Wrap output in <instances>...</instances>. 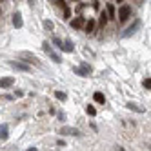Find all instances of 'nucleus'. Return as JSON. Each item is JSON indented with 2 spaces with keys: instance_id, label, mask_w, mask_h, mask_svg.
Segmentation results:
<instances>
[{
  "instance_id": "nucleus-1",
  "label": "nucleus",
  "mask_w": 151,
  "mask_h": 151,
  "mask_svg": "<svg viewBox=\"0 0 151 151\" xmlns=\"http://www.w3.org/2000/svg\"><path fill=\"white\" fill-rule=\"evenodd\" d=\"M140 26H142V24H140V20H135V22L131 24V26H129L126 31H124V33H122V38H127V37H131L133 33H137V31L140 29Z\"/></svg>"
},
{
  "instance_id": "nucleus-2",
  "label": "nucleus",
  "mask_w": 151,
  "mask_h": 151,
  "mask_svg": "<svg viewBox=\"0 0 151 151\" xmlns=\"http://www.w3.org/2000/svg\"><path fill=\"white\" fill-rule=\"evenodd\" d=\"M42 49L46 51V55H49V58H51L53 62H57V64H60V62H62V58H60V57L57 55V53L51 49V46H49V44H46V42H44V46H42Z\"/></svg>"
},
{
  "instance_id": "nucleus-3",
  "label": "nucleus",
  "mask_w": 151,
  "mask_h": 151,
  "mask_svg": "<svg viewBox=\"0 0 151 151\" xmlns=\"http://www.w3.org/2000/svg\"><path fill=\"white\" fill-rule=\"evenodd\" d=\"M129 15H131V7H129V6H122L120 11H118V20H120V22H126V20L129 18Z\"/></svg>"
},
{
  "instance_id": "nucleus-4",
  "label": "nucleus",
  "mask_w": 151,
  "mask_h": 151,
  "mask_svg": "<svg viewBox=\"0 0 151 151\" xmlns=\"http://www.w3.org/2000/svg\"><path fill=\"white\" fill-rule=\"evenodd\" d=\"M75 73L80 75V77H88V75L91 73V68L88 66V64H82V68H75Z\"/></svg>"
},
{
  "instance_id": "nucleus-5",
  "label": "nucleus",
  "mask_w": 151,
  "mask_h": 151,
  "mask_svg": "<svg viewBox=\"0 0 151 151\" xmlns=\"http://www.w3.org/2000/svg\"><path fill=\"white\" fill-rule=\"evenodd\" d=\"M13 82H15V78L13 77H4V78H0V88H11L13 86Z\"/></svg>"
},
{
  "instance_id": "nucleus-6",
  "label": "nucleus",
  "mask_w": 151,
  "mask_h": 151,
  "mask_svg": "<svg viewBox=\"0 0 151 151\" xmlns=\"http://www.w3.org/2000/svg\"><path fill=\"white\" fill-rule=\"evenodd\" d=\"M60 133H62V135H75V137H78V135H80V131H78L77 127H62V129H60Z\"/></svg>"
},
{
  "instance_id": "nucleus-7",
  "label": "nucleus",
  "mask_w": 151,
  "mask_h": 151,
  "mask_svg": "<svg viewBox=\"0 0 151 151\" xmlns=\"http://www.w3.org/2000/svg\"><path fill=\"white\" fill-rule=\"evenodd\" d=\"M7 137H9V126L2 124L0 126V140H7Z\"/></svg>"
},
{
  "instance_id": "nucleus-8",
  "label": "nucleus",
  "mask_w": 151,
  "mask_h": 151,
  "mask_svg": "<svg viewBox=\"0 0 151 151\" xmlns=\"http://www.w3.org/2000/svg\"><path fill=\"white\" fill-rule=\"evenodd\" d=\"M84 22H86V20H84L82 17H77L75 20H71V27H75V29H80V27L84 26Z\"/></svg>"
},
{
  "instance_id": "nucleus-9",
  "label": "nucleus",
  "mask_w": 151,
  "mask_h": 151,
  "mask_svg": "<svg viewBox=\"0 0 151 151\" xmlns=\"http://www.w3.org/2000/svg\"><path fill=\"white\" fill-rule=\"evenodd\" d=\"M13 26H15V27H22V26H24L22 15H20V13H15V15H13Z\"/></svg>"
},
{
  "instance_id": "nucleus-10",
  "label": "nucleus",
  "mask_w": 151,
  "mask_h": 151,
  "mask_svg": "<svg viewBox=\"0 0 151 151\" xmlns=\"http://www.w3.org/2000/svg\"><path fill=\"white\" fill-rule=\"evenodd\" d=\"M60 49H64L66 53H71V51L75 49V46H73V42H71V40H64V42H62V47H60Z\"/></svg>"
},
{
  "instance_id": "nucleus-11",
  "label": "nucleus",
  "mask_w": 151,
  "mask_h": 151,
  "mask_svg": "<svg viewBox=\"0 0 151 151\" xmlns=\"http://www.w3.org/2000/svg\"><path fill=\"white\" fill-rule=\"evenodd\" d=\"M22 57H24V58H27L26 62H33L35 66H38V68L42 66V64L38 62V58H37V57H33V55H29V53H22Z\"/></svg>"
},
{
  "instance_id": "nucleus-12",
  "label": "nucleus",
  "mask_w": 151,
  "mask_h": 151,
  "mask_svg": "<svg viewBox=\"0 0 151 151\" xmlns=\"http://www.w3.org/2000/svg\"><path fill=\"white\" fill-rule=\"evenodd\" d=\"M11 68L18 69V71H29V66H26V64H20V62H11Z\"/></svg>"
},
{
  "instance_id": "nucleus-13",
  "label": "nucleus",
  "mask_w": 151,
  "mask_h": 151,
  "mask_svg": "<svg viewBox=\"0 0 151 151\" xmlns=\"http://www.w3.org/2000/svg\"><path fill=\"white\" fill-rule=\"evenodd\" d=\"M93 99H95V102H99V104H104V102H106V96H104L100 91H96V93L93 95Z\"/></svg>"
},
{
  "instance_id": "nucleus-14",
  "label": "nucleus",
  "mask_w": 151,
  "mask_h": 151,
  "mask_svg": "<svg viewBox=\"0 0 151 151\" xmlns=\"http://www.w3.org/2000/svg\"><path fill=\"white\" fill-rule=\"evenodd\" d=\"M84 26H86V33H93V29H95V20L84 22Z\"/></svg>"
},
{
  "instance_id": "nucleus-15",
  "label": "nucleus",
  "mask_w": 151,
  "mask_h": 151,
  "mask_svg": "<svg viewBox=\"0 0 151 151\" xmlns=\"http://www.w3.org/2000/svg\"><path fill=\"white\" fill-rule=\"evenodd\" d=\"M127 109H133V111H138V113H144V107H138V106H135L133 102H129V104H127Z\"/></svg>"
},
{
  "instance_id": "nucleus-16",
  "label": "nucleus",
  "mask_w": 151,
  "mask_h": 151,
  "mask_svg": "<svg viewBox=\"0 0 151 151\" xmlns=\"http://www.w3.org/2000/svg\"><path fill=\"white\" fill-rule=\"evenodd\" d=\"M106 13L109 15L107 18H113V17H115V7H113L111 4H107V7H106Z\"/></svg>"
},
{
  "instance_id": "nucleus-17",
  "label": "nucleus",
  "mask_w": 151,
  "mask_h": 151,
  "mask_svg": "<svg viewBox=\"0 0 151 151\" xmlns=\"http://www.w3.org/2000/svg\"><path fill=\"white\" fill-rule=\"evenodd\" d=\"M106 24H107V13H106V11H102V13H100V26L104 27Z\"/></svg>"
},
{
  "instance_id": "nucleus-18",
  "label": "nucleus",
  "mask_w": 151,
  "mask_h": 151,
  "mask_svg": "<svg viewBox=\"0 0 151 151\" xmlns=\"http://www.w3.org/2000/svg\"><path fill=\"white\" fill-rule=\"evenodd\" d=\"M86 111H88V113H89V115H91V116H95V115H96V109H95V107H93V106H91V104H89V106H88V107H86Z\"/></svg>"
},
{
  "instance_id": "nucleus-19",
  "label": "nucleus",
  "mask_w": 151,
  "mask_h": 151,
  "mask_svg": "<svg viewBox=\"0 0 151 151\" xmlns=\"http://www.w3.org/2000/svg\"><path fill=\"white\" fill-rule=\"evenodd\" d=\"M53 44H55V47L60 49V47H62V40H60L58 37H55V38H53Z\"/></svg>"
},
{
  "instance_id": "nucleus-20",
  "label": "nucleus",
  "mask_w": 151,
  "mask_h": 151,
  "mask_svg": "<svg viewBox=\"0 0 151 151\" xmlns=\"http://www.w3.org/2000/svg\"><path fill=\"white\" fill-rule=\"evenodd\" d=\"M55 96H57V99H60V100H66V93H62V91H57Z\"/></svg>"
},
{
  "instance_id": "nucleus-21",
  "label": "nucleus",
  "mask_w": 151,
  "mask_h": 151,
  "mask_svg": "<svg viewBox=\"0 0 151 151\" xmlns=\"http://www.w3.org/2000/svg\"><path fill=\"white\" fill-rule=\"evenodd\" d=\"M144 88H146V89H151V80H149V78L144 80Z\"/></svg>"
},
{
  "instance_id": "nucleus-22",
  "label": "nucleus",
  "mask_w": 151,
  "mask_h": 151,
  "mask_svg": "<svg viewBox=\"0 0 151 151\" xmlns=\"http://www.w3.org/2000/svg\"><path fill=\"white\" fill-rule=\"evenodd\" d=\"M69 15H71V11L68 7H64V18H69Z\"/></svg>"
},
{
  "instance_id": "nucleus-23",
  "label": "nucleus",
  "mask_w": 151,
  "mask_h": 151,
  "mask_svg": "<svg viewBox=\"0 0 151 151\" xmlns=\"http://www.w3.org/2000/svg\"><path fill=\"white\" fill-rule=\"evenodd\" d=\"M44 26H46L47 29H53V22H49V20H46V22H44Z\"/></svg>"
},
{
  "instance_id": "nucleus-24",
  "label": "nucleus",
  "mask_w": 151,
  "mask_h": 151,
  "mask_svg": "<svg viewBox=\"0 0 151 151\" xmlns=\"http://www.w3.org/2000/svg\"><path fill=\"white\" fill-rule=\"evenodd\" d=\"M58 120H66V113H58Z\"/></svg>"
},
{
  "instance_id": "nucleus-25",
  "label": "nucleus",
  "mask_w": 151,
  "mask_h": 151,
  "mask_svg": "<svg viewBox=\"0 0 151 151\" xmlns=\"http://www.w3.org/2000/svg\"><path fill=\"white\" fill-rule=\"evenodd\" d=\"M57 4H58V6H62V7H66V6H64V0H57Z\"/></svg>"
},
{
  "instance_id": "nucleus-26",
  "label": "nucleus",
  "mask_w": 151,
  "mask_h": 151,
  "mask_svg": "<svg viewBox=\"0 0 151 151\" xmlns=\"http://www.w3.org/2000/svg\"><path fill=\"white\" fill-rule=\"evenodd\" d=\"M27 2H29V4H31V6H33V4H35V0H27Z\"/></svg>"
},
{
  "instance_id": "nucleus-27",
  "label": "nucleus",
  "mask_w": 151,
  "mask_h": 151,
  "mask_svg": "<svg viewBox=\"0 0 151 151\" xmlns=\"http://www.w3.org/2000/svg\"><path fill=\"white\" fill-rule=\"evenodd\" d=\"M116 2H122V0H116Z\"/></svg>"
}]
</instances>
